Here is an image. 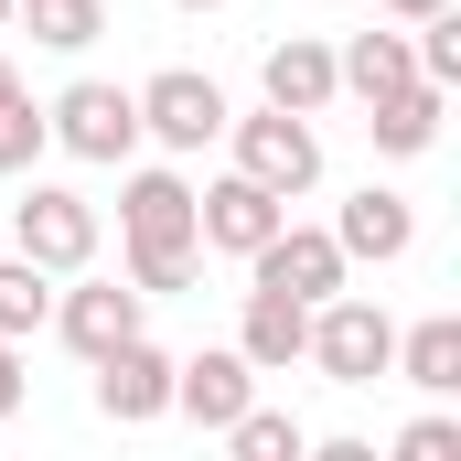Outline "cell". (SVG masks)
Wrapping results in <instances>:
<instances>
[{
  "label": "cell",
  "mask_w": 461,
  "mask_h": 461,
  "mask_svg": "<svg viewBox=\"0 0 461 461\" xmlns=\"http://www.w3.org/2000/svg\"><path fill=\"white\" fill-rule=\"evenodd\" d=\"M118 247H129V290H140V301L194 290V258H204V236H194V183H183V172H129V194H118Z\"/></svg>",
  "instance_id": "obj_1"
},
{
  "label": "cell",
  "mask_w": 461,
  "mask_h": 461,
  "mask_svg": "<svg viewBox=\"0 0 461 461\" xmlns=\"http://www.w3.org/2000/svg\"><path fill=\"white\" fill-rule=\"evenodd\" d=\"M386 354H397V322H386L365 290L312 301V354H301V365H322L333 386H375V375H386Z\"/></svg>",
  "instance_id": "obj_2"
},
{
  "label": "cell",
  "mask_w": 461,
  "mask_h": 461,
  "mask_svg": "<svg viewBox=\"0 0 461 461\" xmlns=\"http://www.w3.org/2000/svg\"><path fill=\"white\" fill-rule=\"evenodd\" d=\"M226 150H236V172H247V183H268L279 204H301V194L322 183V140H312V118H290V108L226 118Z\"/></svg>",
  "instance_id": "obj_3"
},
{
  "label": "cell",
  "mask_w": 461,
  "mask_h": 461,
  "mask_svg": "<svg viewBox=\"0 0 461 461\" xmlns=\"http://www.w3.org/2000/svg\"><path fill=\"white\" fill-rule=\"evenodd\" d=\"M43 140L76 150V161H129V150H140V97L108 86V76H76V86L43 108Z\"/></svg>",
  "instance_id": "obj_4"
},
{
  "label": "cell",
  "mask_w": 461,
  "mask_h": 461,
  "mask_svg": "<svg viewBox=\"0 0 461 461\" xmlns=\"http://www.w3.org/2000/svg\"><path fill=\"white\" fill-rule=\"evenodd\" d=\"M11 247H22L32 268L76 279V268H97V204H86V194H65V183H32V194L11 204Z\"/></svg>",
  "instance_id": "obj_5"
},
{
  "label": "cell",
  "mask_w": 461,
  "mask_h": 461,
  "mask_svg": "<svg viewBox=\"0 0 461 461\" xmlns=\"http://www.w3.org/2000/svg\"><path fill=\"white\" fill-rule=\"evenodd\" d=\"M140 97V140H161V150H215L226 140V86L215 76H194V65H161L150 86H129Z\"/></svg>",
  "instance_id": "obj_6"
},
{
  "label": "cell",
  "mask_w": 461,
  "mask_h": 461,
  "mask_svg": "<svg viewBox=\"0 0 461 461\" xmlns=\"http://www.w3.org/2000/svg\"><path fill=\"white\" fill-rule=\"evenodd\" d=\"M86 375H97V419H118V429H150V419H172V354L150 344V333L108 344Z\"/></svg>",
  "instance_id": "obj_7"
},
{
  "label": "cell",
  "mask_w": 461,
  "mask_h": 461,
  "mask_svg": "<svg viewBox=\"0 0 461 461\" xmlns=\"http://www.w3.org/2000/svg\"><path fill=\"white\" fill-rule=\"evenodd\" d=\"M247 279H258V290H290V301H333L354 279V258L333 247V226H290V215H279V236L247 258Z\"/></svg>",
  "instance_id": "obj_8"
},
{
  "label": "cell",
  "mask_w": 461,
  "mask_h": 461,
  "mask_svg": "<svg viewBox=\"0 0 461 461\" xmlns=\"http://www.w3.org/2000/svg\"><path fill=\"white\" fill-rule=\"evenodd\" d=\"M43 322H54L65 344H76L86 365H97L108 344H129V333L150 322V301H140L129 279H86V268H76V290H54V312H43Z\"/></svg>",
  "instance_id": "obj_9"
},
{
  "label": "cell",
  "mask_w": 461,
  "mask_h": 461,
  "mask_svg": "<svg viewBox=\"0 0 461 461\" xmlns=\"http://www.w3.org/2000/svg\"><path fill=\"white\" fill-rule=\"evenodd\" d=\"M279 215H290V204H279L268 183H247V172H226V183H204V194H194V236H204V247H226V258H258V247L279 236Z\"/></svg>",
  "instance_id": "obj_10"
},
{
  "label": "cell",
  "mask_w": 461,
  "mask_h": 461,
  "mask_svg": "<svg viewBox=\"0 0 461 461\" xmlns=\"http://www.w3.org/2000/svg\"><path fill=\"white\" fill-rule=\"evenodd\" d=\"M258 86H268V108H290V118H322L333 97H344V76H333V43H322V32H279V43L258 54Z\"/></svg>",
  "instance_id": "obj_11"
},
{
  "label": "cell",
  "mask_w": 461,
  "mask_h": 461,
  "mask_svg": "<svg viewBox=\"0 0 461 461\" xmlns=\"http://www.w3.org/2000/svg\"><path fill=\"white\" fill-rule=\"evenodd\" d=\"M247 397H258V365H247L236 344H215V354H183V365H172V408H183L194 429H226Z\"/></svg>",
  "instance_id": "obj_12"
},
{
  "label": "cell",
  "mask_w": 461,
  "mask_h": 461,
  "mask_svg": "<svg viewBox=\"0 0 461 461\" xmlns=\"http://www.w3.org/2000/svg\"><path fill=\"white\" fill-rule=\"evenodd\" d=\"M333 247H344L354 268H397L408 247H419V215H408V194H386V183H365L344 215H333Z\"/></svg>",
  "instance_id": "obj_13"
},
{
  "label": "cell",
  "mask_w": 461,
  "mask_h": 461,
  "mask_svg": "<svg viewBox=\"0 0 461 461\" xmlns=\"http://www.w3.org/2000/svg\"><path fill=\"white\" fill-rule=\"evenodd\" d=\"M236 354H247L258 375H290V365L312 354V301H290V290H247V312H236Z\"/></svg>",
  "instance_id": "obj_14"
},
{
  "label": "cell",
  "mask_w": 461,
  "mask_h": 461,
  "mask_svg": "<svg viewBox=\"0 0 461 461\" xmlns=\"http://www.w3.org/2000/svg\"><path fill=\"white\" fill-rule=\"evenodd\" d=\"M440 118H451V86H429V76H408L397 97H375V108H365V140H375L386 161H419V150L440 140Z\"/></svg>",
  "instance_id": "obj_15"
},
{
  "label": "cell",
  "mask_w": 461,
  "mask_h": 461,
  "mask_svg": "<svg viewBox=\"0 0 461 461\" xmlns=\"http://www.w3.org/2000/svg\"><path fill=\"white\" fill-rule=\"evenodd\" d=\"M386 375H408L419 397H461V312L408 322V333H397V354H386Z\"/></svg>",
  "instance_id": "obj_16"
},
{
  "label": "cell",
  "mask_w": 461,
  "mask_h": 461,
  "mask_svg": "<svg viewBox=\"0 0 461 461\" xmlns=\"http://www.w3.org/2000/svg\"><path fill=\"white\" fill-rule=\"evenodd\" d=\"M333 76H344V97H397L408 76H419V54H408V22H386V32H354L344 54H333Z\"/></svg>",
  "instance_id": "obj_17"
},
{
  "label": "cell",
  "mask_w": 461,
  "mask_h": 461,
  "mask_svg": "<svg viewBox=\"0 0 461 461\" xmlns=\"http://www.w3.org/2000/svg\"><path fill=\"white\" fill-rule=\"evenodd\" d=\"M11 22H32L43 54H86L108 32V0H11Z\"/></svg>",
  "instance_id": "obj_18"
},
{
  "label": "cell",
  "mask_w": 461,
  "mask_h": 461,
  "mask_svg": "<svg viewBox=\"0 0 461 461\" xmlns=\"http://www.w3.org/2000/svg\"><path fill=\"white\" fill-rule=\"evenodd\" d=\"M226 440H236V461H301V451H312V429H301L290 408H258V397L226 419Z\"/></svg>",
  "instance_id": "obj_19"
},
{
  "label": "cell",
  "mask_w": 461,
  "mask_h": 461,
  "mask_svg": "<svg viewBox=\"0 0 461 461\" xmlns=\"http://www.w3.org/2000/svg\"><path fill=\"white\" fill-rule=\"evenodd\" d=\"M43 312H54V268H32L22 247L0 258V333L22 344V333H43Z\"/></svg>",
  "instance_id": "obj_20"
},
{
  "label": "cell",
  "mask_w": 461,
  "mask_h": 461,
  "mask_svg": "<svg viewBox=\"0 0 461 461\" xmlns=\"http://www.w3.org/2000/svg\"><path fill=\"white\" fill-rule=\"evenodd\" d=\"M43 161V108H32V86H11L0 97V172H32Z\"/></svg>",
  "instance_id": "obj_21"
},
{
  "label": "cell",
  "mask_w": 461,
  "mask_h": 461,
  "mask_svg": "<svg viewBox=\"0 0 461 461\" xmlns=\"http://www.w3.org/2000/svg\"><path fill=\"white\" fill-rule=\"evenodd\" d=\"M397 461H461V419H440V408L408 419V429H397Z\"/></svg>",
  "instance_id": "obj_22"
},
{
  "label": "cell",
  "mask_w": 461,
  "mask_h": 461,
  "mask_svg": "<svg viewBox=\"0 0 461 461\" xmlns=\"http://www.w3.org/2000/svg\"><path fill=\"white\" fill-rule=\"evenodd\" d=\"M22 408V354H11V333H0V419Z\"/></svg>",
  "instance_id": "obj_23"
},
{
  "label": "cell",
  "mask_w": 461,
  "mask_h": 461,
  "mask_svg": "<svg viewBox=\"0 0 461 461\" xmlns=\"http://www.w3.org/2000/svg\"><path fill=\"white\" fill-rule=\"evenodd\" d=\"M386 22H429V11H451V0H375Z\"/></svg>",
  "instance_id": "obj_24"
},
{
  "label": "cell",
  "mask_w": 461,
  "mask_h": 461,
  "mask_svg": "<svg viewBox=\"0 0 461 461\" xmlns=\"http://www.w3.org/2000/svg\"><path fill=\"white\" fill-rule=\"evenodd\" d=\"M11 86H22V76H11V54H0V97H11Z\"/></svg>",
  "instance_id": "obj_25"
},
{
  "label": "cell",
  "mask_w": 461,
  "mask_h": 461,
  "mask_svg": "<svg viewBox=\"0 0 461 461\" xmlns=\"http://www.w3.org/2000/svg\"><path fill=\"white\" fill-rule=\"evenodd\" d=\"M172 11H226V0H172Z\"/></svg>",
  "instance_id": "obj_26"
},
{
  "label": "cell",
  "mask_w": 461,
  "mask_h": 461,
  "mask_svg": "<svg viewBox=\"0 0 461 461\" xmlns=\"http://www.w3.org/2000/svg\"><path fill=\"white\" fill-rule=\"evenodd\" d=\"M0 32H11V0H0Z\"/></svg>",
  "instance_id": "obj_27"
}]
</instances>
